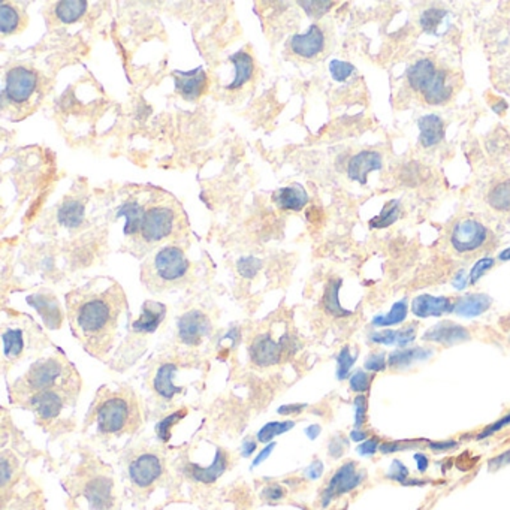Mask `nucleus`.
<instances>
[{
  "label": "nucleus",
  "mask_w": 510,
  "mask_h": 510,
  "mask_svg": "<svg viewBox=\"0 0 510 510\" xmlns=\"http://www.w3.org/2000/svg\"><path fill=\"white\" fill-rule=\"evenodd\" d=\"M231 62L235 66V77L229 86L226 87V90L228 91L241 90L253 80L256 66H254V60L247 51L235 53L234 55H231Z\"/></svg>",
  "instance_id": "nucleus-23"
},
{
  "label": "nucleus",
  "mask_w": 510,
  "mask_h": 510,
  "mask_svg": "<svg viewBox=\"0 0 510 510\" xmlns=\"http://www.w3.org/2000/svg\"><path fill=\"white\" fill-rule=\"evenodd\" d=\"M44 94L45 84L39 72L24 64L8 69L2 99L3 109L11 118L21 120L33 114L39 108Z\"/></svg>",
  "instance_id": "nucleus-6"
},
{
  "label": "nucleus",
  "mask_w": 510,
  "mask_h": 510,
  "mask_svg": "<svg viewBox=\"0 0 510 510\" xmlns=\"http://www.w3.org/2000/svg\"><path fill=\"white\" fill-rule=\"evenodd\" d=\"M498 261H502V262H507V261H510V247H509V249H504L503 252H500V254H498Z\"/></svg>",
  "instance_id": "nucleus-63"
},
{
  "label": "nucleus",
  "mask_w": 510,
  "mask_h": 510,
  "mask_svg": "<svg viewBox=\"0 0 510 510\" xmlns=\"http://www.w3.org/2000/svg\"><path fill=\"white\" fill-rule=\"evenodd\" d=\"M509 425H510V412L506 414V416H503L502 419L495 421L494 423H491V425H488L486 428L482 430V431L477 434V436H476V439H477V440L488 439V437H491V436H494V434L500 432L502 430H504L506 427H509Z\"/></svg>",
  "instance_id": "nucleus-47"
},
{
  "label": "nucleus",
  "mask_w": 510,
  "mask_h": 510,
  "mask_svg": "<svg viewBox=\"0 0 510 510\" xmlns=\"http://www.w3.org/2000/svg\"><path fill=\"white\" fill-rule=\"evenodd\" d=\"M432 355H434L432 349H425V347L396 349V351L388 355V367L394 371H401L416 362L428 361L430 358H432Z\"/></svg>",
  "instance_id": "nucleus-21"
},
{
  "label": "nucleus",
  "mask_w": 510,
  "mask_h": 510,
  "mask_svg": "<svg viewBox=\"0 0 510 510\" xmlns=\"http://www.w3.org/2000/svg\"><path fill=\"white\" fill-rule=\"evenodd\" d=\"M355 407V425L356 428H362L367 421V409H368V401L365 395H358L353 401Z\"/></svg>",
  "instance_id": "nucleus-48"
},
{
  "label": "nucleus",
  "mask_w": 510,
  "mask_h": 510,
  "mask_svg": "<svg viewBox=\"0 0 510 510\" xmlns=\"http://www.w3.org/2000/svg\"><path fill=\"white\" fill-rule=\"evenodd\" d=\"M367 479V471L358 468L355 461H347L340 467L333 477L329 479L328 485L320 495V507H328L334 502V498L352 493L358 486L364 484Z\"/></svg>",
  "instance_id": "nucleus-9"
},
{
  "label": "nucleus",
  "mask_w": 510,
  "mask_h": 510,
  "mask_svg": "<svg viewBox=\"0 0 510 510\" xmlns=\"http://www.w3.org/2000/svg\"><path fill=\"white\" fill-rule=\"evenodd\" d=\"M449 15L446 9L441 8H428L421 14L419 23L422 30L428 35H437L440 26L445 23V18Z\"/></svg>",
  "instance_id": "nucleus-36"
},
{
  "label": "nucleus",
  "mask_w": 510,
  "mask_h": 510,
  "mask_svg": "<svg viewBox=\"0 0 510 510\" xmlns=\"http://www.w3.org/2000/svg\"><path fill=\"white\" fill-rule=\"evenodd\" d=\"M488 229L475 219L458 220L450 231V244L455 252L466 254L477 252L485 245L488 240Z\"/></svg>",
  "instance_id": "nucleus-10"
},
{
  "label": "nucleus",
  "mask_w": 510,
  "mask_h": 510,
  "mask_svg": "<svg viewBox=\"0 0 510 510\" xmlns=\"http://www.w3.org/2000/svg\"><path fill=\"white\" fill-rule=\"evenodd\" d=\"M398 337H400L398 329L374 331L370 335V342L383 346H398Z\"/></svg>",
  "instance_id": "nucleus-42"
},
{
  "label": "nucleus",
  "mask_w": 510,
  "mask_h": 510,
  "mask_svg": "<svg viewBox=\"0 0 510 510\" xmlns=\"http://www.w3.org/2000/svg\"><path fill=\"white\" fill-rule=\"evenodd\" d=\"M398 333H400V337H398V347L404 349L405 346H409L410 343H413V342H414V338H416L418 325H416V324L407 325V326H404V328L398 329Z\"/></svg>",
  "instance_id": "nucleus-51"
},
{
  "label": "nucleus",
  "mask_w": 510,
  "mask_h": 510,
  "mask_svg": "<svg viewBox=\"0 0 510 510\" xmlns=\"http://www.w3.org/2000/svg\"><path fill=\"white\" fill-rule=\"evenodd\" d=\"M346 448H347V440L343 436H335L329 443V448H328L329 455L338 459L344 453Z\"/></svg>",
  "instance_id": "nucleus-52"
},
{
  "label": "nucleus",
  "mask_w": 510,
  "mask_h": 510,
  "mask_svg": "<svg viewBox=\"0 0 510 510\" xmlns=\"http://www.w3.org/2000/svg\"><path fill=\"white\" fill-rule=\"evenodd\" d=\"M329 72H331V77H333L335 81L342 82V81H346L347 78L352 77L353 72H355V68H353V64L347 63V62L333 60L329 64Z\"/></svg>",
  "instance_id": "nucleus-40"
},
{
  "label": "nucleus",
  "mask_w": 510,
  "mask_h": 510,
  "mask_svg": "<svg viewBox=\"0 0 510 510\" xmlns=\"http://www.w3.org/2000/svg\"><path fill=\"white\" fill-rule=\"evenodd\" d=\"M324 473V464L320 461H315L307 470V476L310 479H319Z\"/></svg>",
  "instance_id": "nucleus-58"
},
{
  "label": "nucleus",
  "mask_w": 510,
  "mask_h": 510,
  "mask_svg": "<svg viewBox=\"0 0 510 510\" xmlns=\"http://www.w3.org/2000/svg\"><path fill=\"white\" fill-rule=\"evenodd\" d=\"M351 439L353 441H365L368 439V432L364 431L362 428H355L352 432H351Z\"/></svg>",
  "instance_id": "nucleus-60"
},
{
  "label": "nucleus",
  "mask_w": 510,
  "mask_h": 510,
  "mask_svg": "<svg viewBox=\"0 0 510 510\" xmlns=\"http://www.w3.org/2000/svg\"><path fill=\"white\" fill-rule=\"evenodd\" d=\"M272 201L280 210L285 211H301L308 202V195L306 188L299 184H292L281 187L274 192Z\"/></svg>",
  "instance_id": "nucleus-22"
},
{
  "label": "nucleus",
  "mask_w": 510,
  "mask_h": 510,
  "mask_svg": "<svg viewBox=\"0 0 510 510\" xmlns=\"http://www.w3.org/2000/svg\"><path fill=\"white\" fill-rule=\"evenodd\" d=\"M373 374H370L365 370H358L355 371L351 379H349V385H351V389L356 394L364 395L365 392L370 391L371 383H373Z\"/></svg>",
  "instance_id": "nucleus-37"
},
{
  "label": "nucleus",
  "mask_w": 510,
  "mask_h": 510,
  "mask_svg": "<svg viewBox=\"0 0 510 510\" xmlns=\"http://www.w3.org/2000/svg\"><path fill=\"white\" fill-rule=\"evenodd\" d=\"M382 156L373 150H364L355 155L347 165V175L351 180L360 184H367L368 174L382 169Z\"/></svg>",
  "instance_id": "nucleus-16"
},
{
  "label": "nucleus",
  "mask_w": 510,
  "mask_h": 510,
  "mask_svg": "<svg viewBox=\"0 0 510 510\" xmlns=\"http://www.w3.org/2000/svg\"><path fill=\"white\" fill-rule=\"evenodd\" d=\"M407 311H409L407 301H405V299L396 301L395 304L391 307L389 313L376 316L373 319V326H376V328H389V326L400 325V324L404 322L405 319H407Z\"/></svg>",
  "instance_id": "nucleus-32"
},
{
  "label": "nucleus",
  "mask_w": 510,
  "mask_h": 510,
  "mask_svg": "<svg viewBox=\"0 0 510 510\" xmlns=\"http://www.w3.org/2000/svg\"><path fill=\"white\" fill-rule=\"evenodd\" d=\"M342 285H343L342 279H331L325 288L324 308L328 315L334 316V317H347L352 315V311L343 308L342 304H340L338 294H340V288H342Z\"/></svg>",
  "instance_id": "nucleus-31"
},
{
  "label": "nucleus",
  "mask_w": 510,
  "mask_h": 510,
  "mask_svg": "<svg viewBox=\"0 0 510 510\" xmlns=\"http://www.w3.org/2000/svg\"><path fill=\"white\" fill-rule=\"evenodd\" d=\"M423 100L430 105H445L452 98V87L448 86V73L440 69L431 87L422 94Z\"/></svg>",
  "instance_id": "nucleus-28"
},
{
  "label": "nucleus",
  "mask_w": 510,
  "mask_h": 510,
  "mask_svg": "<svg viewBox=\"0 0 510 510\" xmlns=\"http://www.w3.org/2000/svg\"><path fill=\"white\" fill-rule=\"evenodd\" d=\"M82 495L91 510H109L114 506V482L107 475H94L84 482Z\"/></svg>",
  "instance_id": "nucleus-12"
},
{
  "label": "nucleus",
  "mask_w": 510,
  "mask_h": 510,
  "mask_svg": "<svg viewBox=\"0 0 510 510\" xmlns=\"http://www.w3.org/2000/svg\"><path fill=\"white\" fill-rule=\"evenodd\" d=\"M211 333V320L201 310H191L178 319V337L187 346L200 344Z\"/></svg>",
  "instance_id": "nucleus-13"
},
{
  "label": "nucleus",
  "mask_w": 510,
  "mask_h": 510,
  "mask_svg": "<svg viewBox=\"0 0 510 510\" xmlns=\"http://www.w3.org/2000/svg\"><path fill=\"white\" fill-rule=\"evenodd\" d=\"M2 340H3L5 362H12L23 355L24 347H26V340H24L23 329H20V328L5 329L3 334H2Z\"/></svg>",
  "instance_id": "nucleus-30"
},
{
  "label": "nucleus",
  "mask_w": 510,
  "mask_h": 510,
  "mask_svg": "<svg viewBox=\"0 0 510 510\" xmlns=\"http://www.w3.org/2000/svg\"><path fill=\"white\" fill-rule=\"evenodd\" d=\"M0 477H2V486H6L9 479L12 477V468L9 466L8 458L3 455L0 461Z\"/></svg>",
  "instance_id": "nucleus-56"
},
{
  "label": "nucleus",
  "mask_w": 510,
  "mask_h": 510,
  "mask_svg": "<svg viewBox=\"0 0 510 510\" xmlns=\"http://www.w3.org/2000/svg\"><path fill=\"white\" fill-rule=\"evenodd\" d=\"M228 462H229L228 452H225L223 449L219 448L210 467L204 468L196 464H191L187 467V473L193 480L201 482V484H213V482L219 479L225 473L226 468H228Z\"/></svg>",
  "instance_id": "nucleus-20"
},
{
  "label": "nucleus",
  "mask_w": 510,
  "mask_h": 510,
  "mask_svg": "<svg viewBox=\"0 0 510 510\" xmlns=\"http://www.w3.org/2000/svg\"><path fill=\"white\" fill-rule=\"evenodd\" d=\"M470 331L464 326L453 322H440L431 326L427 333L423 334V342L436 343L441 346H453L459 343L470 342Z\"/></svg>",
  "instance_id": "nucleus-15"
},
{
  "label": "nucleus",
  "mask_w": 510,
  "mask_h": 510,
  "mask_svg": "<svg viewBox=\"0 0 510 510\" xmlns=\"http://www.w3.org/2000/svg\"><path fill=\"white\" fill-rule=\"evenodd\" d=\"M192 280V263L177 244L157 249L141 268V281L155 294L186 286Z\"/></svg>",
  "instance_id": "nucleus-5"
},
{
  "label": "nucleus",
  "mask_w": 510,
  "mask_h": 510,
  "mask_svg": "<svg viewBox=\"0 0 510 510\" xmlns=\"http://www.w3.org/2000/svg\"><path fill=\"white\" fill-rule=\"evenodd\" d=\"M428 448L436 452V453H441V452H449L457 449L459 446V443L455 440H445V441H427Z\"/></svg>",
  "instance_id": "nucleus-54"
},
{
  "label": "nucleus",
  "mask_w": 510,
  "mask_h": 510,
  "mask_svg": "<svg viewBox=\"0 0 510 510\" xmlns=\"http://www.w3.org/2000/svg\"><path fill=\"white\" fill-rule=\"evenodd\" d=\"M364 368L368 373H382L388 368V356L385 352H373L367 358Z\"/></svg>",
  "instance_id": "nucleus-43"
},
{
  "label": "nucleus",
  "mask_w": 510,
  "mask_h": 510,
  "mask_svg": "<svg viewBox=\"0 0 510 510\" xmlns=\"http://www.w3.org/2000/svg\"><path fill=\"white\" fill-rule=\"evenodd\" d=\"M126 307L125 290L111 279H94L66 295L72 334L98 360L109 353Z\"/></svg>",
  "instance_id": "nucleus-1"
},
{
  "label": "nucleus",
  "mask_w": 510,
  "mask_h": 510,
  "mask_svg": "<svg viewBox=\"0 0 510 510\" xmlns=\"http://www.w3.org/2000/svg\"><path fill=\"white\" fill-rule=\"evenodd\" d=\"M419 143L423 148H431L440 144L445 138V125L437 114L423 116L418 120Z\"/></svg>",
  "instance_id": "nucleus-24"
},
{
  "label": "nucleus",
  "mask_w": 510,
  "mask_h": 510,
  "mask_svg": "<svg viewBox=\"0 0 510 510\" xmlns=\"http://www.w3.org/2000/svg\"><path fill=\"white\" fill-rule=\"evenodd\" d=\"M299 6L311 17V18H320L324 14H326L334 2H299Z\"/></svg>",
  "instance_id": "nucleus-45"
},
{
  "label": "nucleus",
  "mask_w": 510,
  "mask_h": 510,
  "mask_svg": "<svg viewBox=\"0 0 510 510\" xmlns=\"http://www.w3.org/2000/svg\"><path fill=\"white\" fill-rule=\"evenodd\" d=\"M294 425H295V422H292V421H288V422H271V423L265 425V427H263L259 431L258 439L262 443H267L274 436H279V434H283L285 431L290 430L292 427H294Z\"/></svg>",
  "instance_id": "nucleus-38"
},
{
  "label": "nucleus",
  "mask_w": 510,
  "mask_h": 510,
  "mask_svg": "<svg viewBox=\"0 0 510 510\" xmlns=\"http://www.w3.org/2000/svg\"><path fill=\"white\" fill-rule=\"evenodd\" d=\"M178 370L175 362H162L156 368L153 376V391L164 401H171L177 394H180V388L174 385V376Z\"/></svg>",
  "instance_id": "nucleus-18"
},
{
  "label": "nucleus",
  "mask_w": 510,
  "mask_h": 510,
  "mask_svg": "<svg viewBox=\"0 0 510 510\" xmlns=\"http://www.w3.org/2000/svg\"><path fill=\"white\" fill-rule=\"evenodd\" d=\"M401 216V204L398 200H392L386 202L383 210L379 216H376L374 219L370 220V228L373 229H385L392 226Z\"/></svg>",
  "instance_id": "nucleus-35"
},
{
  "label": "nucleus",
  "mask_w": 510,
  "mask_h": 510,
  "mask_svg": "<svg viewBox=\"0 0 510 510\" xmlns=\"http://www.w3.org/2000/svg\"><path fill=\"white\" fill-rule=\"evenodd\" d=\"M254 448H256V445H254V441H252V443H245V445H244V450H243L244 457H249L250 453L254 450Z\"/></svg>",
  "instance_id": "nucleus-62"
},
{
  "label": "nucleus",
  "mask_w": 510,
  "mask_h": 510,
  "mask_svg": "<svg viewBox=\"0 0 510 510\" xmlns=\"http://www.w3.org/2000/svg\"><path fill=\"white\" fill-rule=\"evenodd\" d=\"M414 461H416V466L421 473H425V471L428 470L430 458L425 455V453H414Z\"/></svg>",
  "instance_id": "nucleus-59"
},
{
  "label": "nucleus",
  "mask_w": 510,
  "mask_h": 510,
  "mask_svg": "<svg viewBox=\"0 0 510 510\" xmlns=\"http://www.w3.org/2000/svg\"><path fill=\"white\" fill-rule=\"evenodd\" d=\"M380 439L377 437H368L365 441H362L360 446H358V453L362 457H373L376 455L377 450H380Z\"/></svg>",
  "instance_id": "nucleus-50"
},
{
  "label": "nucleus",
  "mask_w": 510,
  "mask_h": 510,
  "mask_svg": "<svg viewBox=\"0 0 510 510\" xmlns=\"http://www.w3.org/2000/svg\"><path fill=\"white\" fill-rule=\"evenodd\" d=\"M422 440H403V441H386L380 445V452L383 455H388V453H395L400 450H407L412 448H416V445Z\"/></svg>",
  "instance_id": "nucleus-46"
},
{
  "label": "nucleus",
  "mask_w": 510,
  "mask_h": 510,
  "mask_svg": "<svg viewBox=\"0 0 510 510\" xmlns=\"http://www.w3.org/2000/svg\"><path fill=\"white\" fill-rule=\"evenodd\" d=\"M262 497L270 500V502H279V500L285 497V489H283L280 485L274 484L262 491Z\"/></svg>",
  "instance_id": "nucleus-55"
},
{
  "label": "nucleus",
  "mask_w": 510,
  "mask_h": 510,
  "mask_svg": "<svg viewBox=\"0 0 510 510\" xmlns=\"http://www.w3.org/2000/svg\"><path fill=\"white\" fill-rule=\"evenodd\" d=\"M493 306V299L485 294H468L453 302V313L461 317H477Z\"/></svg>",
  "instance_id": "nucleus-25"
},
{
  "label": "nucleus",
  "mask_w": 510,
  "mask_h": 510,
  "mask_svg": "<svg viewBox=\"0 0 510 510\" xmlns=\"http://www.w3.org/2000/svg\"><path fill=\"white\" fill-rule=\"evenodd\" d=\"M289 53L299 60H315L326 49V35L319 24H311L306 33L294 35L289 39Z\"/></svg>",
  "instance_id": "nucleus-11"
},
{
  "label": "nucleus",
  "mask_w": 510,
  "mask_h": 510,
  "mask_svg": "<svg viewBox=\"0 0 510 510\" xmlns=\"http://www.w3.org/2000/svg\"><path fill=\"white\" fill-rule=\"evenodd\" d=\"M166 315V307L160 302L147 301L143 306V311L138 320H135L134 329L137 333H153L157 326L162 324V320Z\"/></svg>",
  "instance_id": "nucleus-26"
},
{
  "label": "nucleus",
  "mask_w": 510,
  "mask_h": 510,
  "mask_svg": "<svg viewBox=\"0 0 510 510\" xmlns=\"http://www.w3.org/2000/svg\"><path fill=\"white\" fill-rule=\"evenodd\" d=\"M84 219V204L78 200L64 201L59 211V220L68 228H77Z\"/></svg>",
  "instance_id": "nucleus-34"
},
{
  "label": "nucleus",
  "mask_w": 510,
  "mask_h": 510,
  "mask_svg": "<svg viewBox=\"0 0 510 510\" xmlns=\"http://www.w3.org/2000/svg\"><path fill=\"white\" fill-rule=\"evenodd\" d=\"M184 414H186V410L177 412V413L171 414V416H168L166 419H164L162 422H160L157 425V436H159V439L162 440V441H168L169 440V434H171V427H173V425L177 423V421L183 419Z\"/></svg>",
  "instance_id": "nucleus-44"
},
{
  "label": "nucleus",
  "mask_w": 510,
  "mask_h": 510,
  "mask_svg": "<svg viewBox=\"0 0 510 510\" xmlns=\"http://www.w3.org/2000/svg\"><path fill=\"white\" fill-rule=\"evenodd\" d=\"M143 422L141 401L134 389L128 386H102L89 409L86 427H94L100 436L118 437L137 432Z\"/></svg>",
  "instance_id": "nucleus-4"
},
{
  "label": "nucleus",
  "mask_w": 510,
  "mask_h": 510,
  "mask_svg": "<svg viewBox=\"0 0 510 510\" xmlns=\"http://www.w3.org/2000/svg\"><path fill=\"white\" fill-rule=\"evenodd\" d=\"M412 311L419 319L440 317L445 313H453V302L448 297H432L423 294L413 298Z\"/></svg>",
  "instance_id": "nucleus-17"
},
{
  "label": "nucleus",
  "mask_w": 510,
  "mask_h": 510,
  "mask_svg": "<svg viewBox=\"0 0 510 510\" xmlns=\"http://www.w3.org/2000/svg\"><path fill=\"white\" fill-rule=\"evenodd\" d=\"M409 475H410L409 468L405 467L400 459H394L392 466L389 468V473L386 475V477L391 479V480H395V482H400V484L404 485L409 479Z\"/></svg>",
  "instance_id": "nucleus-49"
},
{
  "label": "nucleus",
  "mask_w": 510,
  "mask_h": 510,
  "mask_svg": "<svg viewBox=\"0 0 510 510\" xmlns=\"http://www.w3.org/2000/svg\"><path fill=\"white\" fill-rule=\"evenodd\" d=\"M175 91L187 102H196L209 90V77L202 68H196L191 72H174Z\"/></svg>",
  "instance_id": "nucleus-14"
},
{
  "label": "nucleus",
  "mask_w": 510,
  "mask_h": 510,
  "mask_svg": "<svg viewBox=\"0 0 510 510\" xmlns=\"http://www.w3.org/2000/svg\"><path fill=\"white\" fill-rule=\"evenodd\" d=\"M355 360H356V358L352 356L351 351H349V347L342 349V352H340V355L337 358V364H338L337 377L340 380H344L346 377L349 376V373H351V368L353 367Z\"/></svg>",
  "instance_id": "nucleus-41"
},
{
  "label": "nucleus",
  "mask_w": 510,
  "mask_h": 510,
  "mask_svg": "<svg viewBox=\"0 0 510 510\" xmlns=\"http://www.w3.org/2000/svg\"><path fill=\"white\" fill-rule=\"evenodd\" d=\"M81 377L62 355L35 362L11 386V403L35 414L44 427L54 423L62 413L73 407L81 391Z\"/></svg>",
  "instance_id": "nucleus-3"
},
{
  "label": "nucleus",
  "mask_w": 510,
  "mask_h": 510,
  "mask_svg": "<svg viewBox=\"0 0 510 510\" xmlns=\"http://www.w3.org/2000/svg\"><path fill=\"white\" fill-rule=\"evenodd\" d=\"M439 71L440 69L432 60L419 59L418 62H414L407 71L409 86L414 91L423 94L431 87V84L436 80Z\"/></svg>",
  "instance_id": "nucleus-19"
},
{
  "label": "nucleus",
  "mask_w": 510,
  "mask_h": 510,
  "mask_svg": "<svg viewBox=\"0 0 510 510\" xmlns=\"http://www.w3.org/2000/svg\"><path fill=\"white\" fill-rule=\"evenodd\" d=\"M165 473L162 455L153 449H143L134 453L128 466V475L132 485L138 489H150L156 485Z\"/></svg>",
  "instance_id": "nucleus-8"
},
{
  "label": "nucleus",
  "mask_w": 510,
  "mask_h": 510,
  "mask_svg": "<svg viewBox=\"0 0 510 510\" xmlns=\"http://www.w3.org/2000/svg\"><path fill=\"white\" fill-rule=\"evenodd\" d=\"M26 23V14L20 8L11 3H2L0 6V32L3 36L21 32Z\"/></svg>",
  "instance_id": "nucleus-27"
},
{
  "label": "nucleus",
  "mask_w": 510,
  "mask_h": 510,
  "mask_svg": "<svg viewBox=\"0 0 510 510\" xmlns=\"http://www.w3.org/2000/svg\"><path fill=\"white\" fill-rule=\"evenodd\" d=\"M87 12V2L84 0H64L55 3L54 17L62 24L77 23Z\"/></svg>",
  "instance_id": "nucleus-29"
},
{
  "label": "nucleus",
  "mask_w": 510,
  "mask_h": 510,
  "mask_svg": "<svg viewBox=\"0 0 510 510\" xmlns=\"http://www.w3.org/2000/svg\"><path fill=\"white\" fill-rule=\"evenodd\" d=\"M126 217V244L137 256L177 244L186 237L187 216L173 195L159 187H138L117 209Z\"/></svg>",
  "instance_id": "nucleus-2"
},
{
  "label": "nucleus",
  "mask_w": 510,
  "mask_h": 510,
  "mask_svg": "<svg viewBox=\"0 0 510 510\" xmlns=\"http://www.w3.org/2000/svg\"><path fill=\"white\" fill-rule=\"evenodd\" d=\"M295 338L288 329L271 326L256 334L249 344V355L253 365L259 368H270L280 365L295 352Z\"/></svg>",
  "instance_id": "nucleus-7"
},
{
  "label": "nucleus",
  "mask_w": 510,
  "mask_h": 510,
  "mask_svg": "<svg viewBox=\"0 0 510 510\" xmlns=\"http://www.w3.org/2000/svg\"><path fill=\"white\" fill-rule=\"evenodd\" d=\"M467 285H470V283H468V276L466 274V271L464 270L458 271L457 276L453 277V280H452V286L455 288L457 290H464L467 288Z\"/></svg>",
  "instance_id": "nucleus-57"
},
{
  "label": "nucleus",
  "mask_w": 510,
  "mask_h": 510,
  "mask_svg": "<svg viewBox=\"0 0 510 510\" xmlns=\"http://www.w3.org/2000/svg\"><path fill=\"white\" fill-rule=\"evenodd\" d=\"M486 201L495 211H510V180L498 182L491 187Z\"/></svg>",
  "instance_id": "nucleus-33"
},
{
  "label": "nucleus",
  "mask_w": 510,
  "mask_h": 510,
  "mask_svg": "<svg viewBox=\"0 0 510 510\" xmlns=\"http://www.w3.org/2000/svg\"><path fill=\"white\" fill-rule=\"evenodd\" d=\"M495 265V259L491 258V256H485L479 259L473 268L470 270V274H468V283L470 285H476V283L485 276V274L493 268Z\"/></svg>",
  "instance_id": "nucleus-39"
},
{
  "label": "nucleus",
  "mask_w": 510,
  "mask_h": 510,
  "mask_svg": "<svg viewBox=\"0 0 510 510\" xmlns=\"http://www.w3.org/2000/svg\"><path fill=\"white\" fill-rule=\"evenodd\" d=\"M319 431H320V428L319 427H316V425H315V427H311V428H308V434H310V437L311 439H315L316 436H317V434H319Z\"/></svg>",
  "instance_id": "nucleus-64"
},
{
  "label": "nucleus",
  "mask_w": 510,
  "mask_h": 510,
  "mask_svg": "<svg viewBox=\"0 0 510 510\" xmlns=\"http://www.w3.org/2000/svg\"><path fill=\"white\" fill-rule=\"evenodd\" d=\"M272 448H274V445H270V446H267V448H265V450H262V452H261V455H259L256 459H254L253 466H259L263 459H267V457H268L270 453H271Z\"/></svg>",
  "instance_id": "nucleus-61"
},
{
  "label": "nucleus",
  "mask_w": 510,
  "mask_h": 510,
  "mask_svg": "<svg viewBox=\"0 0 510 510\" xmlns=\"http://www.w3.org/2000/svg\"><path fill=\"white\" fill-rule=\"evenodd\" d=\"M509 464H510V449L504 450L503 453H500V455H497L494 458H491L488 461V468H489V471H497V470L503 468Z\"/></svg>",
  "instance_id": "nucleus-53"
}]
</instances>
